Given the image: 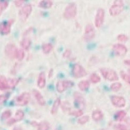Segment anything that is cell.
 <instances>
[{"label": "cell", "instance_id": "1", "mask_svg": "<svg viewBox=\"0 0 130 130\" xmlns=\"http://www.w3.org/2000/svg\"><path fill=\"white\" fill-rule=\"evenodd\" d=\"M124 9V4L122 1H115L109 9V13L111 16L114 17L121 13Z\"/></svg>", "mask_w": 130, "mask_h": 130}, {"label": "cell", "instance_id": "2", "mask_svg": "<svg viewBox=\"0 0 130 130\" xmlns=\"http://www.w3.org/2000/svg\"><path fill=\"white\" fill-rule=\"evenodd\" d=\"M77 8L75 3L69 4L65 8L63 16L67 20L73 19L76 17L77 14Z\"/></svg>", "mask_w": 130, "mask_h": 130}, {"label": "cell", "instance_id": "3", "mask_svg": "<svg viewBox=\"0 0 130 130\" xmlns=\"http://www.w3.org/2000/svg\"><path fill=\"white\" fill-rule=\"evenodd\" d=\"M100 71L103 77L107 80L115 81L119 79L118 74L113 70L105 68L101 69Z\"/></svg>", "mask_w": 130, "mask_h": 130}, {"label": "cell", "instance_id": "4", "mask_svg": "<svg viewBox=\"0 0 130 130\" xmlns=\"http://www.w3.org/2000/svg\"><path fill=\"white\" fill-rule=\"evenodd\" d=\"M72 75L76 78H80L86 76L87 73L85 69L81 65L76 64L72 69Z\"/></svg>", "mask_w": 130, "mask_h": 130}, {"label": "cell", "instance_id": "5", "mask_svg": "<svg viewBox=\"0 0 130 130\" xmlns=\"http://www.w3.org/2000/svg\"><path fill=\"white\" fill-rule=\"evenodd\" d=\"M30 98V95L28 92H23L16 98L14 102L18 106H25L29 103Z\"/></svg>", "mask_w": 130, "mask_h": 130}, {"label": "cell", "instance_id": "6", "mask_svg": "<svg viewBox=\"0 0 130 130\" xmlns=\"http://www.w3.org/2000/svg\"><path fill=\"white\" fill-rule=\"evenodd\" d=\"M74 85V83L70 80H60L57 83V90L59 93H62L68 89L72 87Z\"/></svg>", "mask_w": 130, "mask_h": 130}, {"label": "cell", "instance_id": "7", "mask_svg": "<svg viewBox=\"0 0 130 130\" xmlns=\"http://www.w3.org/2000/svg\"><path fill=\"white\" fill-rule=\"evenodd\" d=\"M105 12L102 8H99L97 11L95 18V26L97 28H100L102 26L104 23Z\"/></svg>", "mask_w": 130, "mask_h": 130}, {"label": "cell", "instance_id": "8", "mask_svg": "<svg viewBox=\"0 0 130 130\" xmlns=\"http://www.w3.org/2000/svg\"><path fill=\"white\" fill-rule=\"evenodd\" d=\"M32 5L31 4H28L25 5L22 8L19 12V15L20 19L25 21L28 18L32 11Z\"/></svg>", "mask_w": 130, "mask_h": 130}, {"label": "cell", "instance_id": "9", "mask_svg": "<svg viewBox=\"0 0 130 130\" xmlns=\"http://www.w3.org/2000/svg\"><path fill=\"white\" fill-rule=\"evenodd\" d=\"M18 48L15 45L12 43L8 44L5 48V53L6 56L11 59H13L16 57Z\"/></svg>", "mask_w": 130, "mask_h": 130}, {"label": "cell", "instance_id": "10", "mask_svg": "<svg viewBox=\"0 0 130 130\" xmlns=\"http://www.w3.org/2000/svg\"><path fill=\"white\" fill-rule=\"evenodd\" d=\"M95 31L94 27L92 25L88 24L85 27V34L83 36V39L86 42L91 41L95 37Z\"/></svg>", "mask_w": 130, "mask_h": 130}, {"label": "cell", "instance_id": "11", "mask_svg": "<svg viewBox=\"0 0 130 130\" xmlns=\"http://www.w3.org/2000/svg\"><path fill=\"white\" fill-rule=\"evenodd\" d=\"M14 22V20L11 19L1 23L0 25L1 33L3 35H7L10 34L11 27Z\"/></svg>", "mask_w": 130, "mask_h": 130}, {"label": "cell", "instance_id": "12", "mask_svg": "<svg viewBox=\"0 0 130 130\" xmlns=\"http://www.w3.org/2000/svg\"><path fill=\"white\" fill-rule=\"evenodd\" d=\"M112 49L116 55L122 56L126 54L128 50L127 47L124 45L116 44L112 46Z\"/></svg>", "mask_w": 130, "mask_h": 130}, {"label": "cell", "instance_id": "13", "mask_svg": "<svg viewBox=\"0 0 130 130\" xmlns=\"http://www.w3.org/2000/svg\"><path fill=\"white\" fill-rule=\"evenodd\" d=\"M111 103L116 107H124L126 105V100L121 96H112L111 98Z\"/></svg>", "mask_w": 130, "mask_h": 130}, {"label": "cell", "instance_id": "14", "mask_svg": "<svg viewBox=\"0 0 130 130\" xmlns=\"http://www.w3.org/2000/svg\"><path fill=\"white\" fill-rule=\"evenodd\" d=\"M74 98L77 106L80 108H83L85 105V99L81 94L78 92H74Z\"/></svg>", "mask_w": 130, "mask_h": 130}, {"label": "cell", "instance_id": "15", "mask_svg": "<svg viewBox=\"0 0 130 130\" xmlns=\"http://www.w3.org/2000/svg\"><path fill=\"white\" fill-rule=\"evenodd\" d=\"M33 94L35 98L39 105L41 106H44L45 105V100L41 92L37 90H34L33 91Z\"/></svg>", "mask_w": 130, "mask_h": 130}, {"label": "cell", "instance_id": "16", "mask_svg": "<svg viewBox=\"0 0 130 130\" xmlns=\"http://www.w3.org/2000/svg\"><path fill=\"white\" fill-rule=\"evenodd\" d=\"M46 78L45 74L44 72H41L39 74L37 80V85L40 88H43L46 85Z\"/></svg>", "mask_w": 130, "mask_h": 130}, {"label": "cell", "instance_id": "17", "mask_svg": "<svg viewBox=\"0 0 130 130\" xmlns=\"http://www.w3.org/2000/svg\"><path fill=\"white\" fill-rule=\"evenodd\" d=\"M53 4V2L48 0H44L39 3L38 6L42 9H46L52 8Z\"/></svg>", "mask_w": 130, "mask_h": 130}, {"label": "cell", "instance_id": "18", "mask_svg": "<svg viewBox=\"0 0 130 130\" xmlns=\"http://www.w3.org/2000/svg\"><path fill=\"white\" fill-rule=\"evenodd\" d=\"M0 89L1 90H5L9 89L8 80L4 76H1L0 78Z\"/></svg>", "mask_w": 130, "mask_h": 130}, {"label": "cell", "instance_id": "19", "mask_svg": "<svg viewBox=\"0 0 130 130\" xmlns=\"http://www.w3.org/2000/svg\"><path fill=\"white\" fill-rule=\"evenodd\" d=\"M92 119L95 121H100L103 118V112L99 110H95L92 112Z\"/></svg>", "mask_w": 130, "mask_h": 130}, {"label": "cell", "instance_id": "20", "mask_svg": "<svg viewBox=\"0 0 130 130\" xmlns=\"http://www.w3.org/2000/svg\"><path fill=\"white\" fill-rule=\"evenodd\" d=\"M61 104V101L60 99L58 98L54 102L53 105L52 109L51 110V113L53 115H54L57 112L58 108Z\"/></svg>", "mask_w": 130, "mask_h": 130}, {"label": "cell", "instance_id": "21", "mask_svg": "<svg viewBox=\"0 0 130 130\" xmlns=\"http://www.w3.org/2000/svg\"><path fill=\"white\" fill-rule=\"evenodd\" d=\"M31 42L29 38H24L22 40L21 42V44L24 49L26 50H29L30 47Z\"/></svg>", "mask_w": 130, "mask_h": 130}, {"label": "cell", "instance_id": "22", "mask_svg": "<svg viewBox=\"0 0 130 130\" xmlns=\"http://www.w3.org/2000/svg\"><path fill=\"white\" fill-rule=\"evenodd\" d=\"M90 83L88 80H83L80 81L78 85V88L82 91H86L89 88Z\"/></svg>", "mask_w": 130, "mask_h": 130}, {"label": "cell", "instance_id": "23", "mask_svg": "<svg viewBox=\"0 0 130 130\" xmlns=\"http://www.w3.org/2000/svg\"><path fill=\"white\" fill-rule=\"evenodd\" d=\"M53 49V46L50 43L44 44L42 46V49L44 54H49L52 52Z\"/></svg>", "mask_w": 130, "mask_h": 130}, {"label": "cell", "instance_id": "24", "mask_svg": "<svg viewBox=\"0 0 130 130\" xmlns=\"http://www.w3.org/2000/svg\"><path fill=\"white\" fill-rule=\"evenodd\" d=\"M38 130H49L50 124L47 121L42 122L38 124Z\"/></svg>", "mask_w": 130, "mask_h": 130}, {"label": "cell", "instance_id": "25", "mask_svg": "<svg viewBox=\"0 0 130 130\" xmlns=\"http://www.w3.org/2000/svg\"><path fill=\"white\" fill-rule=\"evenodd\" d=\"M126 115V113L124 111L121 110L118 111L115 114V119L119 121H122Z\"/></svg>", "mask_w": 130, "mask_h": 130}, {"label": "cell", "instance_id": "26", "mask_svg": "<svg viewBox=\"0 0 130 130\" xmlns=\"http://www.w3.org/2000/svg\"><path fill=\"white\" fill-rule=\"evenodd\" d=\"M20 80V78H11L8 80V86L9 88L12 89L15 87Z\"/></svg>", "mask_w": 130, "mask_h": 130}, {"label": "cell", "instance_id": "27", "mask_svg": "<svg viewBox=\"0 0 130 130\" xmlns=\"http://www.w3.org/2000/svg\"><path fill=\"white\" fill-rule=\"evenodd\" d=\"M122 86V84L119 82H116L112 84L110 86V89L114 92H117L120 90Z\"/></svg>", "mask_w": 130, "mask_h": 130}, {"label": "cell", "instance_id": "28", "mask_svg": "<svg viewBox=\"0 0 130 130\" xmlns=\"http://www.w3.org/2000/svg\"><path fill=\"white\" fill-rule=\"evenodd\" d=\"M24 117V113L21 110H17L15 113V118L17 121L22 120Z\"/></svg>", "mask_w": 130, "mask_h": 130}, {"label": "cell", "instance_id": "29", "mask_svg": "<svg viewBox=\"0 0 130 130\" xmlns=\"http://www.w3.org/2000/svg\"><path fill=\"white\" fill-rule=\"evenodd\" d=\"M101 78L98 75L95 73H93L90 76V80L93 83H99L101 80Z\"/></svg>", "mask_w": 130, "mask_h": 130}, {"label": "cell", "instance_id": "30", "mask_svg": "<svg viewBox=\"0 0 130 130\" xmlns=\"http://www.w3.org/2000/svg\"><path fill=\"white\" fill-rule=\"evenodd\" d=\"M24 52L22 49L18 48L15 58L19 60V61H22L24 58Z\"/></svg>", "mask_w": 130, "mask_h": 130}, {"label": "cell", "instance_id": "31", "mask_svg": "<svg viewBox=\"0 0 130 130\" xmlns=\"http://www.w3.org/2000/svg\"><path fill=\"white\" fill-rule=\"evenodd\" d=\"M9 3L6 1H1L0 3V12L1 15L4 11L8 7Z\"/></svg>", "mask_w": 130, "mask_h": 130}, {"label": "cell", "instance_id": "32", "mask_svg": "<svg viewBox=\"0 0 130 130\" xmlns=\"http://www.w3.org/2000/svg\"><path fill=\"white\" fill-rule=\"evenodd\" d=\"M121 76L122 78L125 80L127 83H128L130 85V75H128L124 71H121L120 73Z\"/></svg>", "mask_w": 130, "mask_h": 130}, {"label": "cell", "instance_id": "33", "mask_svg": "<svg viewBox=\"0 0 130 130\" xmlns=\"http://www.w3.org/2000/svg\"><path fill=\"white\" fill-rule=\"evenodd\" d=\"M83 112L81 110L79 109L78 110L74 111H70L69 112V114L70 115L74 116L76 117H81L83 115Z\"/></svg>", "mask_w": 130, "mask_h": 130}, {"label": "cell", "instance_id": "34", "mask_svg": "<svg viewBox=\"0 0 130 130\" xmlns=\"http://www.w3.org/2000/svg\"><path fill=\"white\" fill-rule=\"evenodd\" d=\"M89 117L88 116H85L79 118L78 120V123L79 124H84L89 121Z\"/></svg>", "mask_w": 130, "mask_h": 130}, {"label": "cell", "instance_id": "35", "mask_svg": "<svg viewBox=\"0 0 130 130\" xmlns=\"http://www.w3.org/2000/svg\"><path fill=\"white\" fill-rule=\"evenodd\" d=\"M11 115V112L10 110H6L4 111L2 115V119H6L10 118Z\"/></svg>", "mask_w": 130, "mask_h": 130}, {"label": "cell", "instance_id": "36", "mask_svg": "<svg viewBox=\"0 0 130 130\" xmlns=\"http://www.w3.org/2000/svg\"><path fill=\"white\" fill-rule=\"evenodd\" d=\"M117 39L118 41L121 42H126L128 39V37L124 34H120L118 36Z\"/></svg>", "mask_w": 130, "mask_h": 130}, {"label": "cell", "instance_id": "37", "mask_svg": "<svg viewBox=\"0 0 130 130\" xmlns=\"http://www.w3.org/2000/svg\"><path fill=\"white\" fill-rule=\"evenodd\" d=\"M61 107H62V110L64 111H67L70 110V106L69 103H68L67 102H65L63 103Z\"/></svg>", "mask_w": 130, "mask_h": 130}, {"label": "cell", "instance_id": "38", "mask_svg": "<svg viewBox=\"0 0 130 130\" xmlns=\"http://www.w3.org/2000/svg\"><path fill=\"white\" fill-rule=\"evenodd\" d=\"M9 95H3L0 96V103L1 104L5 103L8 99Z\"/></svg>", "mask_w": 130, "mask_h": 130}, {"label": "cell", "instance_id": "39", "mask_svg": "<svg viewBox=\"0 0 130 130\" xmlns=\"http://www.w3.org/2000/svg\"><path fill=\"white\" fill-rule=\"evenodd\" d=\"M71 54V51L70 49H67L63 54V57L64 58H68L69 57Z\"/></svg>", "mask_w": 130, "mask_h": 130}, {"label": "cell", "instance_id": "40", "mask_svg": "<svg viewBox=\"0 0 130 130\" xmlns=\"http://www.w3.org/2000/svg\"><path fill=\"white\" fill-rule=\"evenodd\" d=\"M116 127L118 130H128L127 127L124 124H118Z\"/></svg>", "mask_w": 130, "mask_h": 130}, {"label": "cell", "instance_id": "41", "mask_svg": "<svg viewBox=\"0 0 130 130\" xmlns=\"http://www.w3.org/2000/svg\"><path fill=\"white\" fill-rule=\"evenodd\" d=\"M25 1H23V0H17V1H14V3L15 6L19 7L24 3Z\"/></svg>", "mask_w": 130, "mask_h": 130}, {"label": "cell", "instance_id": "42", "mask_svg": "<svg viewBox=\"0 0 130 130\" xmlns=\"http://www.w3.org/2000/svg\"><path fill=\"white\" fill-rule=\"evenodd\" d=\"M16 122H17V121L15 120V118H11V119H10L8 121L7 124L9 126H11V125L15 123Z\"/></svg>", "mask_w": 130, "mask_h": 130}, {"label": "cell", "instance_id": "43", "mask_svg": "<svg viewBox=\"0 0 130 130\" xmlns=\"http://www.w3.org/2000/svg\"><path fill=\"white\" fill-rule=\"evenodd\" d=\"M53 69H51L49 71V73H48V76L49 77H51L53 76Z\"/></svg>", "mask_w": 130, "mask_h": 130}, {"label": "cell", "instance_id": "44", "mask_svg": "<svg viewBox=\"0 0 130 130\" xmlns=\"http://www.w3.org/2000/svg\"><path fill=\"white\" fill-rule=\"evenodd\" d=\"M124 63L125 64L130 66V59L125 60L124 61Z\"/></svg>", "mask_w": 130, "mask_h": 130}, {"label": "cell", "instance_id": "45", "mask_svg": "<svg viewBox=\"0 0 130 130\" xmlns=\"http://www.w3.org/2000/svg\"><path fill=\"white\" fill-rule=\"evenodd\" d=\"M31 124L32 126H34V127H36V126L37 127L38 126V124L36 122L33 121L31 123Z\"/></svg>", "mask_w": 130, "mask_h": 130}, {"label": "cell", "instance_id": "46", "mask_svg": "<svg viewBox=\"0 0 130 130\" xmlns=\"http://www.w3.org/2000/svg\"><path fill=\"white\" fill-rule=\"evenodd\" d=\"M13 130H19V128H17V127H14V128Z\"/></svg>", "mask_w": 130, "mask_h": 130}, {"label": "cell", "instance_id": "47", "mask_svg": "<svg viewBox=\"0 0 130 130\" xmlns=\"http://www.w3.org/2000/svg\"><path fill=\"white\" fill-rule=\"evenodd\" d=\"M128 73H129V75H130V69L129 70Z\"/></svg>", "mask_w": 130, "mask_h": 130}, {"label": "cell", "instance_id": "48", "mask_svg": "<svg viewBox=\"0 0 130 130\" xmlns=\"http://www.w3.org/2000/svg\"></svg>", "mask_w": 130, "mask_h": 130}]
</instances>
